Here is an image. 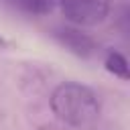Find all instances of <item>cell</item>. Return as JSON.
<instances>
[{"label":"cell","mask_w":130,"mask_h":130,"mask_svg":"<svg viewBox=\"0 0 130 130\" xmlns=\"http://www.w3.org/2000/svg\"><path fill=\"white\" fill-rule=\"evenodd\" d=\"M51 110L65 126L83 130L98 122L100 100L87 85L77 81H63L51 93Z\"/></svg>","instance_id":"cell-1"},{"label":"cell","mask_w":130,"mask_h":130,"mask_svg":"<svg viewBox=\"0 0 130 130\" xmlns=\"http://www.w3.org/2000/svg\"><path fill=\"white\" fill-rule=\"evenodd\" d=\"M63 16L75 26H95L100 24L110 8L112 0H57Z\"/></svg>","instance_id":"cell-2"},{"label":"cell","mask_w":130,"mask_h":130,"mask_svg":"<svg viewBox=\"0 0 130 130\" xmlns=\"http://www.w3.org/2000/svg\"><path fill=\"white\" fill-rule=\"evenodd\" d=\"M53 37L69 53H73L77 57H83V59H89L100 49L93 37H89L87 32H83L79 28H73V26H59V28L53 30Z\"/></svg>","instance_id":"cell-3"},{"label":"cell","mask_w":130,"mask_h":130,"mask_svg":"<svg viewBox=\"0 0 130 130\" xmlns=\"http://www.w3.org/2000/svg\"><path fill=\"white\" fill-rule=\"evenodd\" d=\"M8 2L20 12L32 14V16H45L55 6V0H8Z\"/></svg>","instance_id":"cell-4"},{"label":"cell","mask_w":130,"mask_h":130,"mask_svg":"<svg viewBox=\"0 0 130 130\" xmlns=\"http://www.w3.org/2000/svg\"><path fill=\"white\" fill-rule=\"evenodd\" d=\"M104 65H106V69L114 75V77H120V79H128L130 77V73H128V61H126V57L122 55V53H118V51H108L106 53V59H104Z\"/></svg>","instance_id":"cell-5"},{"label":"cell","mask_w":130,"mask_h":130,"mask_svg":"<svg viewBox=\"0 0 130 130\" xmlns=\"http://www.w3.org/2000/svg\"><path fill=\"white\" fill-rule=\"evenodd\" d=\"M12 47V43L8 41V39H4L2 35H0V49H10Z\"/></svg>","instance_id":"cell-6"}]
</instances>
